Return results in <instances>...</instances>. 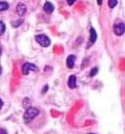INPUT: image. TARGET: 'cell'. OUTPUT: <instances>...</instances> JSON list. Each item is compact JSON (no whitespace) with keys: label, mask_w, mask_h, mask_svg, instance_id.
Here are the masks:
<instances>
[{"label":"cell","mask_w":125,"mask_h":134,"mask_svg":"<svg viewBox=\"0 0 125 134\" xmlns=\"http://www.w3.org/2000/svg\"><path fill=\"white\" fill-rule=\"evenodd\" d=\"M0 134H7V130L4 128H0Z\"/></svg>","instance_id":"cell-16"},{"label":"cell","mask_w":125,"mask_h":134,"mask_svg":"<svg viewBox=\"0 0 125 134\" xmlns=\"http://www.w3.org/2000/svg\"><path fill=\"white\" fill-rule=\"evenodd\" d=\"M67 85L70 89H74L76 87V76L75 75H70L69 80H67Z\"/></svg>","instance_id":"cell-7"},{"label":"cell","mask_w":125,"mask_h":134,"mask_svg":"<svg viewBox=\"0 0 125 134\" xmlns=\"http://www.w3.org/2000/svg\"><path fill=\"white\" fill-rule=\"evenodd\" d=\"M47 90H48V85H45L44 86V89L42 90V93H45V92H46Z\"/></svg>","instance_id":"cell-17"},{"label":"cell","mask_w":125,"mask_h":134,"mask_svg":"<svg viewBox=\"0 0 125 134\" xmlns=\"http://www.w3.org/2000/svg\"><path fill=\"white\" fill-rule=\"evenodd\" d=\"M113 32L116 35L120 36L125 32V24L124 23H117L113 26Z\"/></svg>","instance_id":"cell-4"},{"label":"cell","mask_w":125,"mask_h":134,"mask_svg":"<svg viewBox=\"0 0 125 134\" xmlns=\"http://www.w3.org/2000/svg\"><path fill=\"white\" fill-rule=\"evenodd\" d=\"M5 30H6V25H5V23L0 21V36L5 32Z\"/></svg>","instance_id":"cell-11"},{"label":"cell","mask_w":125,"mask_h":134,"mask_svg":"<svg viewBox=\"0 0 125 134\" xmlns=\"http://www.w3.org/2000/svg\"><path fill=\"white\" fill-rule=\"evenodd\" d=\"M1 54H2V49H1V47H0V56H1Z\"/></svg>","instance_id":"cell-20"},{"label":"cell","mask_w":125,"mask_h":134,"mask_svg":"<svg viewBox=\"0 0 125 134\" xmlns=\"http://www.w3.org/2000/svg\"><path fill=\"white\" fill-rule=\"evenodd\" d=\"M75 60H76V57L74 55H70L66 59V67L69 69H72L75 64Z\"/></svg>","instance_id":"cell-8"},{"label":"cell","mask_w":125,"mask_h":134,"mask_svg":"<svg viewBox=\"0 0 125 134\" xmlns=\"http://www.w3.org/2000/svg\"><path fill=\"white\" fill-rule=\"evenodd\" d=\"M97 40V32H96V30L91 27L90 29V38H89V44H88V47H90L92 44H94Z\"/></svg>","instance_id":"cell-6"},{"label":"cell","mask_w":125,"mask_h":134,"mask_svg":"<svg viewBox=\"0 0 125 134\" xmlns=\"http://www.w3.org/2000/svg\"><path fill=\"white\" fill-rule=\"evenodd\" d=\"M1 72H2V68L0 67V75H1Z\"/></svg>","instance_id":"cell-21"},{"label":"cell","mask_w":125,"mask_h":134,"mask_svg":"<svg viewBox=\"0 0 125 134\" xmlns=\"http://www.w3.org/2000/svg\"><path fill=\"white\" fill-rule=\"evenodd\" d=\"M9 9V4L6 1H0V12L6 11Z\"/></svg>","instance_id":"cell-10"},{"label":"cell","mask_w":125,"mask_h":134,"mask_svg":"<svg viewBox=\"0 0 125 134\" xmlns=\"http://www.w3.org/2000/svg\"><path fill=\"white\" fill-rule=\"evenodd\" d=\"M26 10H27V8H26V4L24 3H19L17 5V8H16V12H17V14L20 17H22V16L26 15Z\"/></svg>","instance_id":"cell-5"},{"label":"cell","mask_w":125,"mask_h":134,"mask_svg":"<svg viewBox=\"0 0 125 134\" xmlns=\"http://www.w3.org/2000/svg\"><path fill=\"white\" fill-rule=\"evenodd\" d=\"M97 72H98V68H95V69H92V71H91V72H90V76L92 77V76H94V75H97Z\"/></svg>","instance_id":"cell-14"},{"label":"cell","mask_w":125,"mask_h":134,"mask_svg":"<svg viewBox=\"0 0 125 134\" xmlns=\"http://www.w3.org/2000/svg\"><path fill=\"white\" fill-rule=\"evenodd\" d=\"M97 2H98V5H102V3H103V0H97Z\"/></svg>","instance_id":"cell-19"},{"label":"cell","mask_w":125,"mask_h":134,"mask_svg":"<svg viewBox=\"0 0 125 134\" xmlns=\"http://www.w3.org/2000/svg\"><path fill=\"white\" fill-rule=\"evenodd\" d=\"M75 1H76V0H66V2H67V4H69L70 6H71Z\"/></svg>","instance_id":"cell-15"},{"label":"cell","mask_w":125,"mask_h":134,"mask_svg":"<svg viewBox=\"0 0 125 134\" xmlns=\"http://www.w3.org/2000/svg\"><path fill=\"white\" fill-rule=\"evenodd\" d=\"M117 0H109V7L111 8V9H113L116 5H117Z\"/></svg>","instance_id":"cell-12"},{"label":"cell","mask_w":125,"mask_h":134,"mask_svg":"<svg viewBox=\"0 0 125 134\" xmlns=\"http://www.w3.org/2000/svg\"><path fill=\"white\" fill-rule=\"evenodd\" d=\"M22 23H24V20L21 19V20H18V21H16V22H12V26H14V27H18L22 25Z\"/></svg>","instance_id":"cell-13"},{"label":"cell","mask_w":125,"mask_h":134,"mask_svg":"<svg viewBox=\"0 0 125 134\" xmlns=\"http://www.w3.org/2000/svg\"><path fill=\"white\" fill-rule=\"evenodd\" d=\"M89 134H94V133H89Z\"/></svg>","instance_id":"cell-22"},{"label":"cell","mask_w":125,"mask_h":134,"mask_svg":"<svg viewBox=\"0 0 125 134\" xmlns=\"http://www.w3.org/2000/svg\"><path fill=\"white\" fill-rule=\"evenodd\" d=\"M3 101L1 100V99H0V110H1V109H2V107H3Z\"/></svg>","instance_id":"cell-18"},{"label":"cell","mask_w":125,"mask_h":134,"mask_svg":"<svg viewBox=\"0 0 125 134\" xmlns=\"http://www.w3.org/2000/svg\"><path fill=\"white\" fill-rule=\"evenodd\" d=\"M39 115V110L34 107H29L26 108V112L24 114V121L26 123L31 122L33 119L36 118L37 115Z\"/></svg>","instance_id":"cell-1"},{"label":"cell","mask_w":125,"mask_h":134,"mask_svg":"<svg viewBox=\"0 0 125 134\" xmlns=\"http://www.w3.org/2000/svg\"><path fill=\"white\" fill-rule=\"evenodd\" d=\"M38 69L34 64L31 63H25L22 67V72L24 75H27L30 71H36Z\"/></svg>","instance_id":"cell-3"},{"label":"cell","mask_w":125,"mask_h":134,"mask_svg":"<svg viewBox=\"0 0 125 134\" xmlns=\"http://www.w3.org/2000/svg\"><path fill=\"white\" fill-rule=\"evenodd\" d=\"M35 40L42 47H48L51 44L50 38L48 37L47 35H45V34H38V35H36L35 36Z\"/></svg>","instance_id":"cell-2"},{"label":"cell","mask_w":125,"mask_h":134,"mask_svg":"<svg viewBox=\"0 0 125 134\" xmlns=\"http://www.w3.org/2000/svg\"><path fill=\"white\" fill-rule=\"evenodd\" d=\"M43 10H44L47 14H52L54 11V5L51 2H45V4L43 5Z\"/></svg>","instance_id":"cell-9"}]
</instances>
